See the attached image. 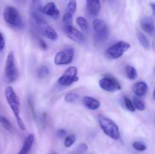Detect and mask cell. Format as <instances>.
Segmentation results:
<instances>
[{
	"label": "cell",
	"instance_id": "11",
	"mask_svg": "<svg viewBox=\"0 0 155 154\" xmlns=\"http://www.w3.org/2000/svg\"><path fill=\"white\" fill-rule=\"evenodd\" d=\"M64 32L69 39L77 43H83L85 42V37L83 33L77 29L73 27V25L64 26Z\"/></svg>",
	"mask_w": 155,
	"mask_h": 154
},
{
	"label": "cell",
	"instance_id": "18",
	"mask_svg": "<svg viewBox=\"0 0 155 154\" xmlns=\"http://www.w3.org/2000/svg\"><path fill=\"white\" fill-rule=\"evenodd\" d=\"M136 36H137V39L139 40V43L141 44L142 47H143L145 49H150L151 48V45H150V42L148 40V39L147 38V36L144 34L143 33L140 31H138L136 33Z\"/></svg>",
	"mask_w": 155,
	"mask_h": 154
},
{
	"label": "cell",
	"instance_id": "12",
	"mask_svg": "<svg viewBox=\"0 0 155 154\" xmlns=\"http://www.w3.org/2000/svg\"><path fill=\"white\" fill-rule=\"evenodd\" d=\"M101 1L100 0H86V12L89 17H97L101 11Z\"/></svg>",
	"mask_w": 155,
	"mask_h": 154
},
{
	"label": "cell",
	"instance_id": "6",
	"mask_svg": "<svg viewBox=\"0 0 155 154\" xmlns=\"http://www.w3.org/2000/svg\"><path fill=\"white\" fill-rule=\"evenodd\" d=\"M92 26L95 42L100 44L106 42L109 37V28L107 24L102 20L95 18L92 22Z\"/></svg>",
	"mask_w": 155,
	"mask_h": 154
},
{
	"label": "cell",
	"instance_id": "19",
	"mask_svg": "<svg viewBox=\"0 0 155 154\" xmlns=\"http://www.w3.org/2000/svg\"><path fill=\"white\" fill-rule=\"evenodd\" d=\"M125 72L126 74H127V76L128 77V79L131 80H135L138 76L137 70L136 69V68L133 67V66H130V65H128V66H126L125 68Z\"/></svg>",
	"mask_w": 155,
	"mask_h": 154
},
{
	"label": "cell",
	"instance_id": "23",
	"mask_svg": "<svg viewBox=\"0 0 155 154\" xmlns=\"http://www.w3.org/2000/svg\"><path fill=\"white\" fill-rule=\"evenodd\" d=\"M133 148L139 152H143L147 149V145L142 141H135L133 143Z\"/></svg>",
	"mask_w": 155,
	"mask_h": 154
},
{
	"label": "cell",
	"instance_id": "8",
	"mask_svg": "<svg viewBox=\"0 0 155 154\" xmlns=\"http://www.w3.org/2000/svg\"><path fill=\"white\" fill-rule=\"evenodd\" d=\"M77 73H78V69L76 66H69L65 70L63 75L58 79V84L61 86H64V87L71 85L76 82H78L80 79L77 76Z\"/></svg>",
	"mask_w": 155,
	"mask_h": 154
},
{
	"label": "cell",
	"instance_id": "13",
	"mask_svg": "<svg viewBox=\"0 0 155 154\" xmlns=\"http://www.w3.org/2000/svg\"><path fill=\"white\" fill-rule=\"evenodd\" d=\"M140 27L143 31L150 36L155 35V23L151 17H145L140 21Z\"/></svg>",
	"mask_w": 155,
	"mask_h": 154
},
{
	"label": "cell",
	"instance_id": "31",
	"mask_svg": "<svg viewBox=\"0 0 155 154\" xmlns=\"http://www.w3.org/2000/svg\"><path fill=\"white\" fill-rule=\"evenodd\" d=\"M36 39L37 40L38 45H39V47H40L41 49L43 50V51H46V50L48 49V45H47L46 42H45L42 38H40L39 36H36Z\"/></svg>",
	"mask_w": 155,
	"mask_h": 154
},
{
	"label": "cell",
	"instance_id": "32",
	"mask_svg": "<svg viewBox=\"0 0 155 154\" xmlns=\"http://www.w3.org/2000/svg\"><path fill=\"white\" fill-rule=\"evenodd\" d=\"M88 149V145L85 143H82L79 144L77 147V151L80 154L85 153Z\"/></svg>",
	"mask_w": 155,
	"mask_h": 154
},
{
	"label": "cell",
	"instance_id": "38",
	"mask_svg": "<svg viewBox=\"0 0 155 154\" xmlns=\"http://www.w3.org/2000/svg\"><path fill=\"white\" fill-rule=\"evenodd\" d=\"M54 154H55V153H54Z\"/></svg>",
	"mask_w": 155,
	"mask_h": 154
},
{
	"label": "cell",
	"instance_id": "30",
	"mask_svg": "<svg viewBox=\"0 0 155 154\" xmlns=\"http://www.w3.org/2000/svg\"><path fill=\"white\" fill-rule=\"evenodd\" d=\"M77 99H78V95L74 93H68L64 97V101L67 103H73Z\"/></svg>",
	"mask_w": 155,
	"mask_h": 154
},
{
	"label": "cell",
	"instance_id": "33",
	"mask_svg": "<svg viewBox=\"0 0 155 154\" xmlns=\"http://www.w3.org/2000/svg\"><path fill=\"white\" fill-rule=\"evenodd\" d=\"M5 45V41L4 36L2 35V33H0V52L4 49Z\"/></svg>",
	"mask_w": 155,
	"mask_h": 154
},
{
	"label": "cell",
	"instance_id": "20",
	"mask_svg": "<svg viewBox=\"0 0 155 154\" xmlns=\"http://www.w3.org/2000/svg\"><path fill=\"white\" fill-rule=\"evenodd\" d=\"M42 5L41 0H32L31 4V9H30V12L36 14L42 13Z\"/></svg>",
	"mask_w": 155,
	"mask_h": 154
},
{
	"label": "cell",
	"instance_id": "21",
	"mask_svg": "<svg viewBox=\"0 0 155 154\" xmlns=\"http://www.w3.org/2000/svg\"><path fill=\"white\" fill-rule=\"evenodd\" d=\"M49 75V69L46 66H39L37 69V76L39 78H45Z\"/></svg>",
	"mask_w": 155,
	"mask_h": 154
},
{
	"label": "cell",
	"instance_id": "14",
	"mask_svg": "<svg viewBox=\"0 0 155 154\" xmlns=\"http://www.w3.org/2000/svg\"><path fill=\"white\" fill-rule=\"evenodd\" d=\"M42 13L51 17L53 19H58L60 17V11L54 2H48L42 8Z\"/></svg>",
	"mask_w": 155,
	"mask_h": 154
},
{
	"label": "cell",
	"instance_id": "27",
	"mask_svg": "<svg viewBox=\"0 0 155 154\" xmlns=\"http://www.w3.org/2000/svg\"><path fill=\"white\" fill-rule=\"evenodd\" d=\"M77 3L76 0H69L68 3V5H67V11L71 13L74 14V13L77 11Z\"/></svg>",
	"mask_w": 155,
	"mask_h": 154
},
{
	"label": "cell",
	"instance_id": "9",
	"mask_svg": "<svg viewBox=\"0 0 155 154\" xmlns=\"http://www.w3.org/2000/svg\"><path fill=\"white\" fill-rule=\"evenodd\" d=\"M74 57V49L71 47H68L55 54L54 59V64L57 66L70 64L73 61Z\"/></svg>",
	"mask_w": 155,
	"mask_h": 154
},
{
	"label": "cell",
	"instance_id": "17",
	"mask_svg": "<svg viewBox=\"0 0 155 154\" xmlns=\"http://www.w3.org/2000/svg\"><path fill=\"white\" fill-rule=\"evenodd\" d=\"M35 141V137L33 134H29L25 139L23 144L22 147L20 149L19 152L18 154H27L30 151V149L33 147V145Z\"/></svg>",
	"mask_w": 155,
	"mask_h": 154
},
{
	"label": "cell",
	"instance_id": "4",
	"mask_svg": "<svg viewBox=\"0 0 155 154\" xmlns=\"http://www.w3.org/2000/svg\"><path fill=\"white\" fill-rule=\"evenodd\" d=\"M3 18L5 21L13 28L21 30L24 27L21 14L16 8L13 6H7L3 11Z\"/></svg>",
	"mask_w": 155,
	"mask_h": 154
},
{
	"label": "cell",
	"instance_id": "36",
	"mask_svg": "<svg viewBox=\"0 0 155 154\" xmlns=\"http://www.w3.org/2000/svg\"><path fill=\"white\" fill-rule=\"evenodd\" d=\"M107 2L109 3V4L113 5V4H114L115 2H116V0H107Z\"/></svg>",
	"mask_w": 155,
	"mask_h": 154
},
{
	"label": "cell",
	"instance_id": "28",
	"mask_svg": "<svg viewBox=\"0 0 155 154\" xmlns=\"http://www.w3.org/2000/svg\"><path fill=\"white\" fill-rule=\"evenodd\" d=\"M124 104H125V107H127V110H130V111L131 112L136 111V108H135L133 101H131L130 98H127V97H124Z\"/></svg>",
	"mask_w": 155,
	"mask_h": 154
},
{
	"label": "cell",
	"instance_id": "25",
	"mask_svg": "<svg viewBox=\"0 0 155 154\" xmlns=\"http://www.w3.org/2000/svg\"><path fill=\"white\" fill-rule=\"evenodd\" d=\"M133 104H134V107L136 108V110H139V111H143L145 109V105L139 98H133Z\"/></svg>",
	"mask_w": 155,
	"mask_h": 154
},
{
	"label": "cell",
	"instance_id": "22",
	"mask_svg": "<svg viewBox=\"0 0 155 154\" xmlns=\"http://www.w3.org/2000/svg\"><path fill=\"white\" fill-rule=\"evenodd\" d=\"M76 140H77V137H76L75 134H69V135L66 136L64 139V146L66 148H70L75 143Z\"/></svg>",
	"mask_w": 155,
	"mask_h": 154
},
{
	"label": "cell",
	"instance_id": "29",
	"mask_svg": "<svg viewBox=\"0 0 155 154\" xmlns=\"http://www.w3.org/2000/svg\"><path fill=\"white\" fill-rule=\"evenodd\" d=\"M73 14L69 13V12H66L64 14L63 18H62V21H63L64 25H72L73 22Z\"/></svg>",
	"mask_w": 155,
	"mask_h": 154
},
{
	"label": "cell",
	"instance_id": "10",
	"mask_svg": "<svg viewBox=\"0 0 155 154\" xmlns=\"http://www.w3.org/2000/svg\"><path fill=\"white\" fill-rule=\"evenodd\" d=\"M99 86L102 90L108 92H115L121 89L120 83L114 77L104 76L99 80Z\"/></svg>",
	"mask_w": 155,
	"mask_h": 154
},
{
	"label": "cell",
	"instance_id": "16",
	"mask_svg": "<svg viewBox=\"0 0 155 154\" xmlns=\"http://www.w3.org/2000/svg\"><path fill=\"white\" fill-rule=\"evenodd\" d=\"M83 104L84 107L91 110H96L101 106V103L98 100L89 96H86L83 99Z\"/></svg>",
	"mask_w": 155,
	"mask_h": 154
},
{
	"label": "cell",
	"instance_id": "15",
	"mask_svg": "<svg viewBox=\"0 0 155 154\" xmlns=\"http://www.w3.org/2000/svg\"><path fill=\"white\" fill-rule=\"evenodd\" d=\"M133 91L138 98L144 97L148 91V86L145 82H138L133 85Z\"/></svg>",
	"mask_w": 155,
	"mask_h": 154
},
{
	"label": "cell",
	"instance_id": "1",
	"mask_svg": "<svg viewBox=\"0 0 155 154\" xmlns=\"http://www.w3.org/2000/svg\"><path fill=\"white\" fill-rule=\"evenodd\" d=\"M5 96L8 104L10 107L12 111L13 112L18 127L21 131H25V125L23 122L22 118L21 117V101H20L19 97L17 95L16 92L15 91L12 86L6 87L5 90Z\"/></svg>",
	"mask_w": 155,
	"mask_h": 154
},
{
	"label": "cell",
	"instance_id": "26",
	"mask_svg": "<svg viewBox=\"0 0 155 154\" xmlns=\"http://www.w3.org/2000/svg\"><path fill=\"white\" fill-rule=\"evenodd\" d=\"M77 23L80 28L84 30H87L89 29V24H88L87 20L83 17H78L77 18Z\"/></svg>",
	"mask_w": 155,
	"mask_h": 154
},
{
	"label": "cell",
	"instance_id": "7",
	"mask_svg": "<svg viewBox=\"0 0 155 154\" xmlns=\"http://www.w3.org/2000/svg\"><path fill=\"white\" fill-rule=\"evenodd\" d=\"M130 48V44L124 41H119L109 47L105 51V56L111 60H116Z\"/></svg>",
	"mask_w": 155,
	"mask_h": 154
},
{
	"label": "cell",
	"instance_id": "2",
	"mask_svg": "<svg viewBox=\"0 0 155 154\" xmlns=\"http://www.w3.org/2000/svg\"><path fill=\"white\" fill-rule=\"evenodd\" d=\"M30 21H31V25L38 33L42 34L50 40H57L58 35L56 30L47 24L46 21L40 15V14L30 12Z\"/></svg>",
	"mask_w": 155,
	"mask_h": 154
},
{
	"label": "cell",
	"instance_id": "35",
	"mask_svg": "<svg viewBox=\"0 0 155 154\" xmlns=\"http://www.w3.org/2000/svg\"><path fill=\"white\" fill-rule=\"evenodd\" d=\"M151 9H152V11H153V14H154V15L155 16V3H151Z\"/></svg>",
	"mask_w": 155,
	"mask_h": 154
},
{
	"label": "cell",
	"instance_id": "37",
	"mask_svg": "<svg viewBox=\"0 0 155 154\" xmlns=\"http://www.w3.org/2000/svg\"><path fill=\"white\" fill-rule=\"evenodd\" d=\"M153 99H154L155 101V88H154V92H153Z\"/></svg>",
	"mask_w": 155,
	"mask_h": 154
},
{
	"label": "cell",
	"instance_id": "34",
	"mask_svg": "<svg viewBox=\"0 0 155 154\" xmlns=\"http://www.w3.org/2000/svg\"><path fill=\"white\" fill-rule=\"evenodd\" d=\"M67 134V131L63 129H60V130H58L57 131V135L60 137H65Z\"/></svg>",
	"mask_w": 155,
	"mask_h": 154
},
{
	"label": "cell",
	"instance_id": "24",
	"mask_svg": "<svg viewBox=\"0 0 155 154\" xmlns=\"http://www.w3.org/2000/svg\"><path fill=\"white\" fill-rule=\"evenodd\" d=\"M0 124L2 125V126L4 127V128H5L7 131H12V123H11L10 121H9L7 118L5 117L4 116H2V115H0Z\"/></svg>",
	"mask_w": 155,
	"mask_h": 154
},
{
	"label": "cell",
	"instance_id": "3",
	"mask_svg": "<svg viewBox=\"0 0 155 154\" xmlns=\"http://www.w3.org/2000/svg\"><path fill=\"white\" fill-rule=\"evenodd\" d=\"M98 120L100 127L106 135L115 140H117L120 138L119 128L113 120L104 116H98Z\"/></svg>",
	"mask_w": 155,
	"mask_h": 154
},
{
	"label": "cell",
	"instance_id": "5",
	"mask_svg": "<svg viewBox=\"0 0 155 154\" xmlns=\"http://www.w3.org/2000/svg\"><path fill=\"white\" fill-rule=\"evenodd\" d=\"M18 76L19 72L15 62V54L13 51H10L7 56L5 66V79L8 83H13L18 79Z\"/></svg>",
	"mask_w": 155,
	"mask_h": 154
}]
</instances>
